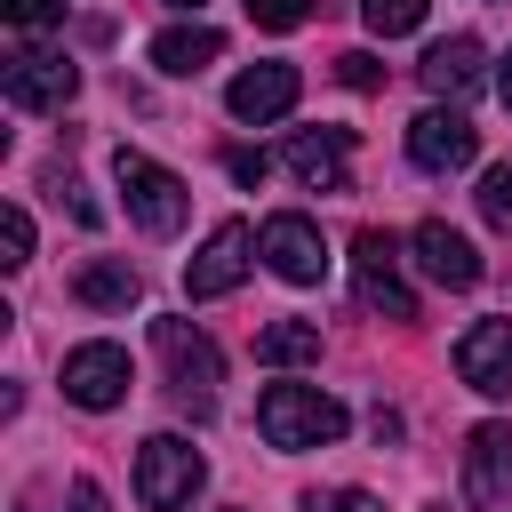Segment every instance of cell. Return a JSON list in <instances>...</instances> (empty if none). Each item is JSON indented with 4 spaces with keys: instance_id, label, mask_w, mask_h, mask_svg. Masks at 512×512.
<instances>
[{
    "instance_id": "6da1fadb",
    "label": "cell",
    "mask_w": 512,
    "mask_h": 512,
    "mask_svg": "<svg viewBox=\"0 0 512 512\" xmlns=\"http://www.w3.org/2000/svg\"><path fill=\"white\" fill-rule=\"evenodd\" d=\"M256 432L272 440V448H328L336 432H344V400H328L320 384H264V400H256Z\"/></svg>"
},
{
    "instance_id": "7a4b0ae2",
    "label": "cell",
    "mask_w": 512,
    "mask_h": 512,
    "mask_svg": "<svg viewBox=\"0 0 512 512\" xmlns=\"http://www.w3.org/2000/svg\"><path fill=\"white\" fill-rule=\"evenodd\" d=\"M112 176H120V192H128V216L152 232V240H168V232H184V216H192V192H184V176L176 168H160V160H144V152H112Z\"/></svg>"
},
{
    "instance_id": "3957f363",
    "label": "cell",
    "mask_w": 512,
    "mask_h": 512,
    "mask_svg": "<svg viewBox=\"0 0 512 512\" xmlns=\"http://www.w3.org/2000/svg\"><path fill=\"white\" fill-rule=\"evenodd\" d=\"M152 344H160V360H168V376H176V400H184L192 416H208V408H216V384H224V352H216L192 320H152Z\"/></svg>"
},
{
    "instance_id": "277c9868",
    "label": "cell",
    "mask_w": 512,
    "mask_h": 512,
    "mask_svg": "<svg viewBox=\"0 0 512 512\" xmlns=\"http://www.w3.org/2000/svg\"><path fill=\"white\" fill-rule=\"evenodd\" d=\"M200 480H208V464H200V448H192V440L152 432V440L136 448V496H144L152 512H184V504L200 496Z\"/></svg>"
},
{
    "instance_id": "5b68a950",
    "label": "cell",
    "mask_w": 512,
    "mask_h": 512,
    "mask_svg": "<svg viewBox=\"0 0 512 512\" xmlns=\"http://www.w3.org/2000/svg\"><path fill=\"white\" fill-rule=\"evenodd\" d=\"M464 504L512 512V424H472L464 440Z\"/></svg>"
},
{
    "instance_id": "8992f818",
    "label": "cell",
    "mask_w": 512,
    "mask_h": 512,
    "mask_svg": "<svg viewBox=\"0 0 512 512\" xmlns=\"http://www.w3.org/2000/svg\"><path fill=\"white\" fill-rule=\"evenodd\" d=\"M0 88H8L16 112H64L72 88H80V64L72 56H48V48H24V56H8Z\"/></svg>"
},
{
    "instance_id": "52a82bcc",
    "label": "cell",
    "mask_w": 512,
    "mask_h": 512,
    "mask_svg": "<svg viewBox=\"0 0 512 512\" xmlns=\"http://www.w3.org/2000/svg\"><path fill=\"white\" fill-rule=\"evenodd\" d=\"M408 160L424 168V176H456V168H472L480 160V128L464 120V112H416L408 120Z\"/></svg>"
},
{
    "instance_id": "ba28073f",
    "label": "cell",
    "mask_w": 512,
    "mask_h": 512,
    "mask_svg": "<svg viewBox=\"0 0 512 512\" xmlns=\"http://www.w3.org/2000/svg\"><path fill=\"white\" fill-rule=\"evenodd\" d=\"M256 256H264L280 280H296V288H312V280L328 272V240H320V224H312V216H296V208L264 216V240H256Z\"/></svg>"
},
{
    "instance_id": "9c48e42d",
    "label": "cell",
    "mask_w": 512,
    "mask_h": 512,
    "mask_svg": "<svg viewBox=\"0 0 512 512\" xmlns=\"http://www.w3.org/2000/svg\"><path fill=\"white\" fill-rule=\"evenodd\" d=\"M352 272H360V304L368 312H384V320H416V296L400 288V248H392V232H360L352 240Z\"/></svg>"
},
{
    "instance_id": "30bf717a",
    "label": "cell",
    "mask_w": 512,
    "mask_h": 512,
    "mask_svg": "<svg viewBox=\"0 0 512 512\" xmlns=\"http://www.w3.org/2000/svg\"><path fill=\"white\" fill-rule=\"evenodd\" d=\"M248 248H256V240H248V224H216V232H208V248L184 264V296H192V304H208V296H232V288L248 280V264H256Z\"/></svg>"
},
{
    "instance_id": "8fae6325",
    "label": "cell",
    "mask_w": 512,
    "mask_h": 512,
    "mask_svg": "<svg viewBox=\"0 0 512 512\" xmlns=\"http://www.w3.org/2000/svg\"><path fill=\"white\" fill-rule=\"evenodd\" d=\"M64 400H72V408H120V400H128V352H120V344H80V352H64Z\"/></svg>"
},
{
    "instance_id": "7c38bea8",
    "label": "cell",
    "mask_w": 512,
    "mask_h": 512,
    "mask_svg": "<svg viewBox=\"0 0 512 512\" xmlns=\"http://www.w3.org/2000/svg\"><path fill=\"white\" fill-rule=\"evenodd\" d=\"M296 96H304L296 64H248V72L224 88L232 120H248V128H264V120H288V112H296Z\"/></svg>"
},
{
    "instance_id": "4fadbf2b",
    "label": "cell",
    "mask_w": 512,
    "mask_h": 512,
    "mask_svg": "<svg viewBox=\"0 0 512 512\" xmlns=\"http://www.w3.org/2000/svg\"><path fill=\"white\" fill-rule=\"evenodd\" d=\"M456 376L472 384V392H512V320H480V328H464L456 336Z\"/></svg>"
},
{
    "instance_id": "5bb4252c",
    "label": "cell",
    "mask_w": 512,
    "mask_h": 512,
    "mask_svg": "<svg viewBox=\"0 0 512 512\" xmlns=\"http://www.w3.org/2000/svg\"><path fill=\"white\" fill-rule=\"evenodd\" d=\"M280 160H288V176H296L304 192H352V168H344V128H320V136H312V128H296Z\"/></svg>"
},
{
    "instance_id": "9a60e30c",
    "label": "cell",
    "mask_w": 512,
    "mask_h": 512,
    "mask_svg": "<svg viewBox=\"0 0 512 512\" xmlns=\"http://www.w3.org/2000/svg\"><path fill=\"white\" fill-rule=\"evenodd\" d=\"M408 248H416V264H424V272H432L440 288H480V256H472V240H464L456 224H440V216H424Z\"/></svg>"
},
{
    "instance_id": "2e32d148",
    "label": "cell",
    "mask_w": 512,
    "mask_h": 512,
    "mask_svg": "<svg viewBox=\"0 0 512 512\" xmlns=\"http://www.w3.org/2000/svg\"><path fill=\"white\" fill-rule=\"evenodd\" d=\"M416 72H424V88H432V96H448V104H456V96H472V88H480V40H472V32L432 40Z\"/></svg>"
},
{
    "instance_id": "e0dca14e",
    "label": "cell",
    "mask_w": 512,
    "mask_h": 512,
    "mask_svg": "<svg viewBox=\"0 0 512 512\" xmlns=\"http://www.w3.org/2000/svg\"><path fill=\"white\" fill-rule=\"evenodd\" d=\"M216 56H224V32H216V24H168V32L152 40V64H160V72H176V80L208 72Z\"/></svg>"
},
{
    "instance_id": "ac0fdd59",
    "label": "cell",
    "mask_w": 512,
    "mask_h": 512,
    "mask_svg": "<svg viewBox=\"0 0 512 512\" xmlns=\"http://www.w3.org/2000/svg\"><path fill=\"white\" fill-rule=\"evenodd\" d=\"M72 296H80V304H96V312H128V304L144 296V280H136L128 264H112V256H96V264H80V280H72Z\"/></svg>"
},
{
    "instance_id": "d6986e66",
    "label": "cell",
    "mask_w": 512,
    "mask_h": 512,
    "mask_svg": "<svg viewBox=\"0 0 512 512\" xmlns=\"http://www.w3.org/2000/svg\"><path fill=\"white\" fill-rule=\"evenodd\" d=\"M256 360L264 368H304V360H320V328L312 320H272L256 336Z\"/></svg>"
},
{
    "instance_id": "ffe728a7",
    "label": "cell",
    "mask_w": 512,
    "mask_h": 512,
    "mask_svg": "<svg viewBox=\"0 0 512 512\" xmlns=\"http://www.w3.org/2000/svg\"><path fill=\"white\" fill-rule=\"evenodd\" d=\"M424 8H432V0H360V16H368V32H376V40L416 32V24H424Z\"/></svg>"
},
{
    "instance_id": "44dd1931",
    "label": "cell",
    "mask_w": 512,
    "mask_h": 512,
    "mask_svg": "<svg viewBox=\"0 0 512 512\" xmlns=\"http://www.w3.org/2000/svg\"><path fill=\"white\" fill-rule=\"evenodd\" d=\"M480 216H488L496 232H512V168H488V176H480Z\"/></svg>"
},
{
    "instance_id": "7402d4cb",
    "label": "cell",
    "mask_w": 512,
    "mask_h": 512,
    "mask_svg": "<svg viewBox=\"0 0 512 512\" xmlns=\"http://www.w3.org/2000/svg\"><path fill=\"white\" fill-rule=\"evenodd\" d=\"M0 248H8V256H0V264H32V216H24V208H16V200H8V208H0Z\"/></svg>"
},
{
    "instance_id": "603a6c76",
    "label": "cell",
    "mask_w": 512,
    "mask_h": 512,
    "mask_svg": "<svg viewBox=\"0 0 512 512\" xmlns=\"http://www.w3.org/2000/svg\"><path fill=\"white\" fill-rule=\"evenodd\" d=\"M0 8H8L16 32H48V24H64V0H0Z\"/></svg>"
},
{
    "instance_id": "cb8c5ba5",
    "label": "cell",
    "mask_w": 512,
    "mask_h": 512,
    "mask_svg": "<svg viewBox=\"0 0 512 512\" xmlns=\"http://www.w3.org/2000/svg\"><path fill=\"white\" fill-rule=\"evenodd\" d=\"M248 16H256L264 32H296V24L312 16V0H248Z\"/></svg>"
},
{
    "instance_id": "d4e9b609",
    "label": "cell",
    "mask_w": 512,
    "mask_h": 512,
    "mask_svg": "<svg viewBox=\"0 0 512 512\" xmlns=\"http://www.w3.org/2000/svg\"><path fill=\"white\" fill-rule=\"evenodd\" d=\"M336 80H344V88H384V64H376L368 48H344V56H336Z\"/></svg>"
},
{
    "instance_id": "484cf974",
    "label": "cell",
    "mask_w": 512,
    "mask_h": 512,
    "mask_svg": "<svg viewBox=\"0 0 512 512\" xmlns=\"http://www.w3.org/2000/svg\"><path fill=\"white\" fill-rule=\"evenodd\" d=\"M304 512H384V504H376L368 488H328V496H312Z\"/></svg>"
},
{
    "instance_id": "4316f807",
    "label": "cell",
    "mask_w": 512,
    "mask_h": 512,
    "mask_svg": "<svg viewBox=\"0 0 512 512\" xmlns=\"http://www.w3.org/2000/svg\"><path fill=\"white\" fill-rule=\"evenodd\" d=\"M224 168H232L240 184H264V152H248V144H232V152H224Z\"/></svg>"
},
{
    "instance_id": "83f0119b",
    "label": "cell",
    "mask_w": 512,
    "mask_h": 512,
    "mask_svg": "<svg viewBox=\"0 0 512 512\" xmlns=\"http://www.w3.org/2000/svg\"><path fill=\"white\" fill-rule=\"evenodd\" d=\"M72 512H104V488L96 480H72Z\"/></svg>"
},
{
    "instance_id": "f1b7e54d",
    "label": "cell",
    "mask_w": 512,
    "mask_h": 512,
    "mask_svg": "<svg viewBox=\"0 0 512 512\" xmlns=\"http://www.w3.org/2000/svg\"><path fill=\"white\" fill-rule=\"evenodd\" d=\"M496 96H504V104H512V56H504V72H496Z\"/></svg>"
},
{
    "instance_id": "f546056e",
    "label": "cell",
    "mask_w": 512,
    "mask_h": 512,
    "mask_svg": "<svg viewBox=\"0 0 512 512\" xmlns=\"http://www.w3.org/2000/svg\"><path fill=\"white\" fill-rule=\"evenodd\" d=\"M176 8H200V0H176Z\"/></svg>"
}]
</instances>
